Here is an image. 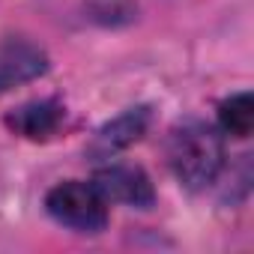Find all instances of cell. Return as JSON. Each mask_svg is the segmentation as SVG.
<instances>
[{"label": "cell", "mask_w": 254, "mask_h": 254, "mask_svg": "<svg viewBox=\"0 0 254 254\" xmlns=\"http://www.w3.org/2000/svg\"><path fill=\"white\" fill-rule=\"evenodd\" d=\"M168 162L189 191H200L215 183L224 165L221 135L203 120H183L168 138Z\"/></svg>", "instance_id": "cell-1"}, {"label": "cell", "mask_w": 254, "mask_h": 254, "mask_svg": "<svg viewBox=\"0 0 254 254\" xmlns=\"http://www.w3.org/2000/svg\"><path fill=\"white\" fill-rule=\"evenodd\" d=\"M45 69H48V57L42 48L21 39H9L0 45V93L45 75Z\"/></svg>", "instance_id": "cell-5"}, {"label": "cell", "mask_w": 254, "mask_h": 254, "mask_svg": "<svg viewBox=\"0 0 254 254\" xmlns=\"http://www.w3.org/2000/svg\"><path fill=\"white\" fill-rule=\"evenodd\" d=\"M150 129V108L138 105L123 111L120 117H114L111 123H105L102 129L96 132L93 144H90V156L96 159H108L120 150H129L132 144H138Z\"/></svg>", "instance_id": "cell-4"}, {"label": "cell", "mask_w": 254, "mask_h": 254, "mask_svg": "<svg viewBox=\"0 0 254 254\" xmlns=\"http://www.w3.org/2000/svg\"><path fill=\"white\" fill-rule=\"evenodd\" d=\"M63 123V108L54 99H39V102H27L21 108H15L12 114H6V126L30 141H45L51 138Z\"/></svg>", "instance_id": "cell-6"}, {"label": "cell", "mask_w": 254, "mask_h": 254, "mask_svg": "<svg viewBox=\"0 0 254 254\" xmlns=\"http://www.w3.org/2000/svg\"><path fill=\"white\" fill-rule=\"evenodd\" d=\"M93 186L99 189V194L105 200H117V203L138 206V209H147L156 200L153 183H150L147 171L138 165H105L96 171Z\"/></svg>", "instance_id": "cell-3"}, {"label": "cell", "mask_w": 254, "mask_h": 254, "mask_svg": "<svg viewBox=\"0 0 254 254\" xmlns=\"http://www.w3.org/2000/svg\"><path fill=\"white\" fill-rule=\"evenodd\" d=\"M218 123L221 132L230 138H248L254 129V99L251 93H233L230 99L221 102L218 108Z\"/></svg>", "instance_id": "cell-7"}, {"label": "cell", "mask_w": 254, "mask_h": 254, "mask_svg": "<svg viewBox=\"0 0 254 254\" xmlns=\"http://www.w3.org/2000/svg\"><path fill=\"white\" fill-rule=\"evenodd\" d=\"M45 209L54 221L78 230V233H99L108 224V200L99 194L93 183L69 180L48 191Z\"/></svg>", "instance_id": "cell-2"}, {"label": "cell", "mask_w": 254, "mask_h": 254, "mask_svg": "<svg viewBox=\"0 0 254 254\" xmlns=\"http://www.w3.org/2000/svg\"><path fill=\"white\" fill-rule=\"evenodd\" d=\"M87 18L99 27H126L138 18V0H87Z\"/></svg>", "instance_id": "cell-8"}]
</instances>
